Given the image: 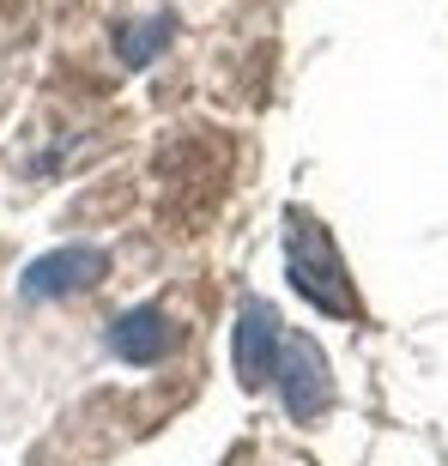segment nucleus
<instances>
[{"label":"nucleus","mask_w":448,"mask_h":466,"mask_svg":"<svg viewBox=\"0 0 448 466\" xmlns=\"http://www.w3.org/2000/svg\"><path fill=\"white\" fill-rule=\"evenodd\" d=\"M285 273L328 315H358V297H351V279H345L340 255H333V237L315 218H303V212L285 218Z\"/></svg>","instance_id":"f257e3e1"},{"label":"nucleus","mask_w":448,"mask_h":466,"mask_svg":"<svg viewBox=\"0 0 448 466\" xmlns=\"http://www.w3.org/2000/svg\"><path fill=\"white\" fill-rule=\"evenodd\" d=\"M279 363H273V381L279 394H285V412L297 418V424H315V418L328 412V363H321V351H315V339H303V333H285L279 339Z\"/></svg>","instance_id":"f03ea898"},{"label":"nucleus","mask_w":448,"mask_h":466,"mask_svg":"<svg viewBox=\"0 0 448 466\" xmlns=\"http://www.w3.org/2000/svg\"><path fill=\"white\" fill-rule=\"evenodd\" d=\"M104 273H109V255H104V248H55V255H43V260H31V267H25L18 291L43 303V297L86 291V285H97Z\"/></svg>","instance_id":"7ed1b4c3"},{"label":"nucleus","mask_w":448,"mask_h":466,"mask_svg":"<svg viewBox=\"0 0 448 466\" xmlns=\"http://www.w3.org/2000/svg\"><path fill=\"white\" fill-rule=\"evenodd\" d=\"M279 321L267 303H249L237 315V339H230V363H237V381L242 388H267L273 381V363H279Z\"/></svg>","instance_id":"20e7f679"},{"label":"nucleus","mask_w":448,"mask_h":466,"mask_svg":"<svg viewBox=\"0 0 448 466\" xmlns=\"http://www.w3.org/2000/svg\"><path fill=\"white\" fill-rule=\"evenodd\" d=\"M109 351H116L121 363H158L170 351V315L158 309V303L127 309L116 328H109Z\"/></svg>","instance_id":"39448f33"},{"label":"nucleus","mask_w":448,"mask_h":466,"mask_svg":"<svg viewBox=\"0 0 448 466\" xmlns=\"http://www.w3.org/2000/svg\"><path fill=\"white\" fill-rule=\"evenodd\" d=\"M170 31H176V18L170 13H152L146 25H134V31H121V67H146V61H158V49L170 43Z\"/></svg>","instance_id":"423d86ee"}]
</instances>
